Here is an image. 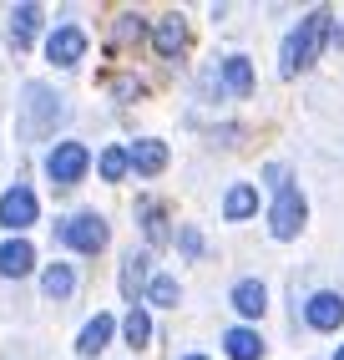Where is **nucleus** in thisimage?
<instances>
[{"mask_svg":"<svg viewBox=\"0 0 344 360\" xmlns=\"http://www.w3.org/2000/svg\"><path fill=\"white\" fill-rule=\"evenodd\" d=\"M334 360H344V345H339V350H334Z\"/></svg>","mask_w":344,"mask_h":360,"instance_id":"28","label":"nucleus"},{"mask_svg":"<svg viewBox=\"0 0 344 360\" xmlns=\"http://www.w3.org/2000/svg\"><path fill=\"white\" fill-rule=\"evenodd\" d=\"M96 173H102L107 183H121V178L132 173V153L112 142V148H102V153H96Z\"/></svg>","mask_w":344,"mask_h":360,"instance_id":"22","label":"nucleus"},{"mask_svg":"<svg viewBox=\"0 0 344 360\" xmlns=\"http://www.w3.org/2000/svg\"><path fill=\"white\" fill-rule=\"evenodd\" d=\"M178 249H183L187 259H203V233L192 229V224H187V229H178Z\"/></svg>","mask_w":344,"mask_h":360,"instance_id":"25","label":"nucleus"},{"mask_svg":"<svg viewBox=\"0 0 344 360\" xmlns=\"http://www.w3.org/2000/svg\"><path fill=\"white\" fill-rule=\"evenodd\" d=\"M137 219H142V233H147V244H167V213H162V203H152V198H142L137 203Z\"/></svg>","mask_w":344,"mask_h":360,"instance_id":"21","label":"nucleus"},{"mask_svg":"<svg viewBox=\"0 0 344 360\" xmlns=\"http://www.w3.org/2000/svg\"><path fill=\"white\" fill-rule=\"evenodd\" d=\"M86 56V31L81 26H56L51 36H46V61H51V66H77Z\"/></svg>","mask_w":344,"mask_h":360,"instance_id":"8","label":"nucleus"},{"mask_svg":"<svg viewBox=\"0 0 344 360\" xmlns=\"http://www.w3.org/2000/svg\"><path fill=\"white\" fill-rule=\"evenodd\" d=\"M127 153H132V173H137V178H157L162 167H167V158H172L162 137H137Z\"/></svg>","mask_w":344,"mask_h":360,"instance_id":"11","label":"nucleus"},{"mask_svg":"<svg viewBox=\"0 0 344 360\" xmlns=\"http://www.w3.org/2000/svg\"><path fill=\"white\" fill-rule=\"evenodd\" d=\"M41 20H46V11H41V6H31V0H26V6H15V11H11V41H15V51H26V46L36 41Z\"/></svg>","mask_w":344,"mask_h":360,"instance_id":"19","label":"nucleus"},{"mask_svg":"<svg viewBox=\"0 0 344 360\" xmlns=\"http://www.w3.org/2000/svg\"><path fill=\"white\" fill-rule=\"evenodd\" d=\"M112 335H117V320L107 315V309H102V315H91V320L81 325V335H77V355H81V360L102 355V350L112 345Z\"/></svg>","mask_w":344,"mask_h":360,"instance_id":"12","label":"nucleus"},{"mask_svg":"<svg viewBox=\"0 0 344 360\" xmlns=\"http://www.w3.org/2000/svg\"><path fill=\"white\" fill-rule=\"evenodd\" d=\"M263 183L274 188V198L284 193V188H293V183H289V167H284V162H268V167H263Z\"/></svg>","mask_w":344,"mask_h":360,"instance_id":"26","label":"nucleus"},{"mask_svg":"<svg viewBox=\"0 0 344 360\" xmlns=\"http://www.w3.org/2000/svg\"><path fill=\"white\" fill-rule=\"evenodd\" d=\"M183 360H208V355H183Z\"/></svg>","mask_w":344,"mask_h":360,"instance_id":"27","label":"nucleus"},{"mask_svg":"<svg viewBox=\"0 0 344 360\" xmlns=\"http://www.w3.org/2000/svg\"><path fill=\"white\" fill-rule=\"evenodd\" d=\"M41 295L46 300H71V295H77V269H71L66 259L46 264V269H41Z\"/></svg>","mask_w":344,"mask_h":360,"instance_id":"17","label":"nucleus"},{"mask_svg":"<svg viewBox=\"0 0 344 360\" xmlns=\"http://www.w3.org/2000/svg\"><path fill=\"white\" fill-rule=\"evenodd\" d=\"M147 284H152V259H147V249H132L127 259H121V300H142Z\"/></svg>","mask_w":344,"mask_h":360,"instance_id":"9","label":"nucleus"},{"mask_svg":"<svg viewBox=\"0 0 344 360\" xmlns=\"http://www.w3.org/2000/svg\"><path fill=\"white\" fill-rule=\"evenodd\" d=\"M56 244H66L71 254H102L112 244V229L102 213H71L56 224Z\"/></svg>","mask_w":344,"mask_h":360,"instance_id":"3","label":"nucleus"},{"mask_svg":"<svg viewBox=\"0 0 344 360\" xmlns=\"http://www.w3.org/2000/svg\"><path fill=\"white\" fill-rule=\"evenodd\" d=\"M142 36H147L142 15H132V11H127V15H117V36H112L117 46H132V41H142Z\"/></svg>","mask_w":344,"mask_h":360,"instance_id":"24","label":"nucleus"},{"mask_svg":"<svg viewBox=\"0 0 344 360\" xmlns=\"http://www.w3.org/2000/svg\"><path fill=\"white\" fill-rule=\"evenodd\" d=\"M152 46H157V56H183L187 51V15H178V11H167L162 20H157V31H152Z\"/></svg>","mask_w":344,"mask_h":360,"instance_id":"10","label":"nucleus"},{"mask_svg":"<svg viewBox=\"0 0 344 360\" xmlns=\"http://www.w3.org/2000/svg\"><path fill=\"white\" fill-rule=\"evenodd\" d=\"M91 173V148L86 142H77V137H61L51 153H46V178L51 183H61V188H71V183H81Z\"/></svg>","mask_w":344,"mask_h":360,"instance_id":"4","label":"nucleus"},{"mask_svg":"<svg viewBox=\"0 0 344 360\" xmlns=\"http://www.w3.org/2000/svg\"><path fill=\"white\" fill-rule=\"evenodd\" d=\"M329 26H334V11L329 6H314L309 15H299V26L284 36L279 77H299V71H309L319 61V51H324V41H329Z\"/></svg>","mask_w":344,"mask_h":360,"instance_id":"1","label":"nucleus"},{"mask_svg":"<svg viewBox=\"0 0 344 360\" xmlns=\"http://www.w3.org/2000/svg\"><path fill=\"white\" fill-rule=\"evenodd\" d=\"M36 269V249L26 238H6L0 244V279H26Z\"/></svg>","mask_w":344,"mask_h":360,"instance_id":"13","label":"nucleus"},{"mask_svg":"<svg viewBox=\"0 0 344 360\" xmlns=\"http://www.w3.org/2000/svg\"><path fill=\"white\" fill-rule=\"evenodd\" d=\"M309 224V198L299 193V188H284V193L268 203V233L279 238V244H289V238H299Z\"/></svg>","mask_w":344,"mask_h":360,"instance_id":"5","label":"nucleus"},{"mask_svg":"<svg viewBox=\"0 0 344 360\" xmlns=\"http://www.w3.org/2000/svg\"><path fill=\"white\" fill-rule=\"evenodd\" d=\"M121 340H127L132 350L152 345V315H147L142 304H132V309H127V320H121Z\"/></svg>","mask_w":344,"mask_h":360,"instance_id":"20","label":"nucleus"},{"mask_svg":"<svg viewBox=\"0 0 344 360\" xmlns=\"http://www.w3.org/2000/svg\"><path fill=\"white\" fill-rule=\"evenodd\" d=\"M36 219H41V203H36V193H31L26 183H15V188L0 193V229L20 233V229H31Z\"/></svg>","mask_w":344,"mask_h":360,"instance_id":"6","label":"nucleus"},{"mask_svg":"<svg viewBox=\"0 0 344 360\" xmlns=\"http://www.w3.org/2000/svg\"><path fill=\"white\" fill-rule=\"evenodd\" d=\"M147 304H157V309H178V300H183V284L172 279V274H152V284H147V295H142Z\"/></svg>","mask_w":344,"mask_h":360,"instance_id":"23","label":"nucleus"},{"mask_svg":"<svg viewBox=\"0 0 344 360\" xmlns=\"http://www.w3.org/2000/svg\"><path fill=\"white\" fill-rule=\"evenodd\" d=\"M218 77H223L228 97H253V61L249 56H223V66H218Z\"/></svg>","mask_w":344,"mask_h":360,"instance_id":"16","label":"nucleus"},{"mask_svg":"<svg viewBox=\"0 0 344 360\" xmlns=\"http://www.w3.org/2000/svg\"><path fill=\"white\" fill-rule=\"evenodd\" d=\"M258 213V188L253 183H233L228 193H223V219L228 224H243V219H253Z\"/></svg>","mask_w":344,"mask_h":360,"instance_id":"18","label":"nucleus"},{"mask_svg":"<svg viewBox=\"0 0 344 360\" xmlns=\"http://www.w3.org/2000/svg\"><path fill=\"white\" fill-rule=\"evenodd\" d=\"M61 122H66L61 91H51L46 82H26V86H20V107H15V137L20 142H46Z\"/></svg>","mask_w":344,"mask_h":360,"instance_id":"2","label":"nucleus"},{"mask_svg":"<svg viewBox=\"0 0 344 360\" xmlns=\"http://www.w3.org/2000/svg\"><path fill=\"white\" fill-rule=\"evenodd\" d=\"M263 335L258 330H249V325H233V330H223V355L228 360H263Z\"/></svg>","mask_w":344,"mask_h":360,"instance_id":"14","label":"nucleus"},{"mask_svg":"<svg viewBox=\"0 0 344 360\" xmlns=\"http://www.w3.org/2000/svg\"><path fill=\"white\" fill-rule=\"evenodd\" d=\"M228 300H233V309H238L243 320H258L263 309H268V284L263 279H238Z\"/></svg>","mask_w":344,"mask_h":360,"instance_id":"15","label":"nucleus"},{"mask_svg":"<svg viewBox=\"0 0 344 360\" xmlns=\"http://www.w3.org/2000/svg\"><path fill=\"white\" fill-rule=\"evenodd\" d=\"M304 325H309V330H319V335H334V330L344 325V300H339L334 290L309 295V300H304Z\"/></svg>","mask_w":344,"mask_h":360,"instance_id":"7","label":"nucleus"}]
</instances>
